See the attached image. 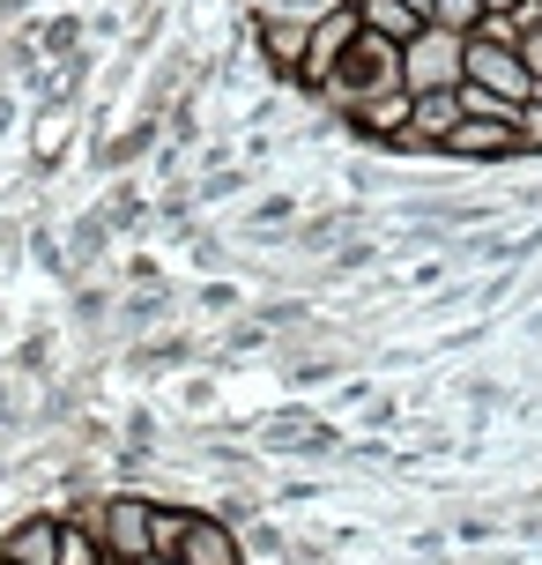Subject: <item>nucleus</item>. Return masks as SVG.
<instances>
[{"mask_svg": "<svg viewBox=\"0 0 542 565\" xmlns=\"http://www.w3.org/2000/svg\"><path fill=\"white\" fill-rule=\"evenodd\" d=\"M178 565H246V558H238V536H230V529H216V521H186Z\"/></svg>", "mask_w": 542, "mask_h": 565, "instance_id": "6", "label": "nucleus"}, {"mask_svg": "<svg viewBox=\"0 0 542 565\" xmlns=\"http://www.w3.org/2000/svg\"><path fill=\"white\" fill-rule=\"evenodd\" d=\"M357 15H365L371 38H387V45H401V53L431 30V23H416V8H409V0H357Z\"/></svg>", "mask_w": 542, "mask_h": 565, "instance_id": "4", "label": "nucleus"}, {"mask_svg": "<svg viewBox=\"0 0 542 565\" xmlns=\"http://www.w3.org/2000/svg\"><path fill=\"white\" fill-rule=\"evenodd\" d=\"M365 127H371V135H394V127H416V105H409V97H379V105H365Z\"/></svg>", "mask_w": 542, "mask_h": 565, "instance_id": "10", "label": "nucleus"}, {"mask_svg": "<svg viewBox=\"0 0 542 565\" xmlns=\"http://www.w3.org/2000/svg\"><path fill=\"white\" fill-rule=\"evenodd\" d=\"M401 75H409V89H446L468 75V38H454V30H424L416 45H409V60H401Z\"/></svg>", "mask_w": 542, "mask_h": 565, "instance_id": "2", "label": "nucleus"}, {"mask_svg": "<svg viewBox=\"0 0 542 565\" xmlns=\"http://www.w3.org/2000/svg\"><path fill=\"white\" fill-rule=\"evenodd\" d=\"M476 23H490L484 0H431V30H454V38H468Z\"/></svg>", "mask_w": 542, "mask_h": 565, "instance_id": "9", "label": "nucleus"}, {"mask_svg": "<svg viewBox=\"0 0 542 565\" xmlns=\"http://www.w3.org/2000/svg\"><path fill=\"white\" fill-rule=\"evenodd\" d=\"M59 551H67V529L53 513H37V521H23L15 536L0 543V565H59Z\"/></svg>", "mask_w": 542, "mask_h": 565, "instance_id": "3", "label": "nucleus"}, {"mask_svg": "<svg viewBox=\"0 0 542 565\" xmlns=\"http://www.w3.org/2000/svg\"><path fill=\"white\" fill-rule=\"evenodd\" d=\"M520 141H528V149H542V97L520 113Z\"/></svg>", "mask_w": 542, "mask_h": 565, "instance_id": "11", "label": "nucleus"}, {"mask_svg": "<svg viewBox=\"0 0 542 565\" xmlns=\"http://www.w3.org/2000/svg\"><path fill=\"white\" fill-rule=\"evenodd\" d=\"M460 83L490 89V97H506V105H535V75H528L520 45H498V38H468V75H460Z\"/></svg>", "mask_w": 542, "mask_h": 565, "instance_id": "1", "label": "nucleus"}, {"mask_svg": "<svg viewBox=\"0 0 542 565\" xmlns=\"http://www.w3.org/2000/svg\"><path fill=\"white\" fill-rule=\"evenodd\" d=\"M260 45H268L275 67H305V60H313V23H305V15H268V23H260Z\"/></svg>", "mask_w": 542, "mask_h": 565, "instance_id": "5", "label": "nucleus"}, {"mask_svg": "<svg viewBox=\"0 0 542 565\" xmlns=\"http://www.w3.org/2000/svg\"><path fill=\"white\" fill-rule=\"evenodd\" d=\"M112 543H119L134 565H142L149 543H156V513H149L142 499H112Z\"/></svg>", "mask_w": 542, "mask_h": 565, "instance_id": "7", "label": "nucleus"}, {"mask_svg": "<svg viewBox=\"0 0 542 565\" xmlns=\"http://www.w3.org/2000/svg\"><path fill=\"white\" fill-rule=\"evenodd\" d=\"M409 8H416V0H409Z\"/></svg>", "mask_w": 542, "mask_h": 565, "instance_id": "13", "label": "nucleus"}, {"mask_svg": "<svg viewBox=\"0 0 542 565\" xmlns=\"http://www.w3.org/2000/svg\"><path fill=\"white\" fill-rule=\"evenodd\" d=\"M454 149L460 157H506V149H520V127L513 119H460Z\"/></svg>", "mask_w": 542, "mask_h": 565, "instance_id": "8", "label": "nucleus"}, {"mask_svg": "<svg viewBox=\"0 0 542 565\" xmlns=\"http://www.w3.org/2000/svg\"><path fill=\"white\" fill-rule=\"evenodd\" d=\"M490 15H498V8H506V15H520V8H528V0H484Z\"/></svg>", "mask_w": 542, "mask_h": 565, "instance_id": "12", "label": "nucleus"}]
</instances>
